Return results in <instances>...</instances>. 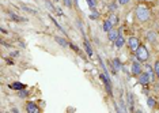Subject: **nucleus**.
<instances>
[{"instance_id":"nucleus-6","label":"nucleus","mask_w":159,"mask_h":113,"mask_svg":"<svg viewBox=\"0 0 159 113\" xmlns=\"http://www.w3.org/2000/svg\"><path fill=\"white\" fill-rule=\"evenodd\" d=\"M26 112L27 113H40V108L36 105V102H27L26 104Z\"/></svg>"},{"instance_id":"nucleus-30","label":"nucleus","mask_w":159,"mask_h":113,"mask_svg":"<svg viewBox=\"0 0 159 113\" xmlns=\"http://www.w3.org/2000/svg\"><path fill=\"white\" fill-rule=\"evenodd\" d=\"M131 0H118V4H121V6H124V4H127V3H129Z\"/></svg>"},{"instance_id":"nucleus-24","label":"nucleus","mask_w":159,"mask_h":113,"mask_svg":"<svg viewBox=\"0 0 159 113\" xmlns=\"http://www.w3.org/2000/svg\"><path fill=\"white\" fill-rule=\"evenodd\" d=\"M46 6L50 8V11H53V13H55V11H57V8H55V6L50 3V0H46Z\"/></svg>"},{"instance_id":"nucleus-26","label":"nucleus","mask_w":159,"mask_h":113,"mask_svg":"<svg viewBox=\"0 0 159 113\" xmlns=\"http://www.w3.org/2000/svg\"><path fill=\"white\" fill-rule=\"evenodd\" d=\"M63 3H64V6L68 7V8L72 7V0H63Z\"/></svg>"},{"instance_id":"nucleus-18","label":"nucleus","mask_w":159,"mask_h":113,"mask_svg":"<svg viewBox=\"0 0 159 113\" xmlns=\"http://www.w3.org/2000/svg\"><path fill=\"white\" fill-rule=\"evenodd\" d=\"M147 40H148L150 42H155V41H156V34L154 32H148L147 33Z\"/></svg>"},{"instance_id":"nucleus-29","label":"nucleus","mask_w":159,"mask_h":113,"mask_svg":"<svg viewBox=\"0 0 159 113\" xmlns=\"http://www.w3.org/2000/svg\"><path fill=\"white\" fill-rule=\"evenodd\" d=\"M69 48L72 50H75V52H79V48L76 46V45H73V44H69Z\"/></svg>"},{"instance_id":"nucleus-3","label":"nucleus","mask_w":159,"mask_h":113,"mask_svg":"<svg viewBox=\"0 0 159 113\" xmlns=\"http://www.w3.org/2000/svg\"><path fill=\"white\" fill-rule=\"evenodd\" d=\"M99 78H101V81L104 82V85H105V89H106V93L109 95H113V89H111V82H110V78L106 74H101L99 75Z\"/></svg>"},{"instance_id":"nucleus-15","label":"nucleus","mask_w":159,"mask_h":113,"mask_svg":"<svg viewBox=\"0 0 159 113\" xmlns=\"http://www.w3.org/2000/svg\"><path fill=\"white\" fill-rule=\"evenodd\" d=\"M113 23H111V22H110L109 19H106V20H105L104 22V32L105 33H109L110 30H111V29H113Z\"/></svg>"},{"instance_id":"nucleus-20","label":"nucleus","mask_w":159,"mask_h":113,"mask_svg":"<svg viewBox=\"0 0 159 113\" xmlns=\"http://www.w3.org/2000/svg\"><path fill=\"white\" fill-rule=\"evenodd\" d=\"M109 20L113 23V25H118V17H117V15H114V14H111V15H110Z\"/></svg>"},{"instance_id":"nucleus-11","label":"nucleus","mask_w":159,"mask_h":113,"mask_svg":"<svg viewBox=\"0 0 159 113\" xmlns=\"http://www.w3.org/2000/svg\"><path fill=\"white\" fill-rule=\"evenodd\" d=\"M55 41L57 42V44L60 45V46H63V48H67V46H69V42H68L65 38L63 37H59V36H56L55 37Z\"/></svg>"},{"instance_id":"nucleus-17","label":"nucleus","mask_w":159,"mask_h":113,"mask_svg":"<svg viewBox=\"0 0 159 113\" xmlns=\"http://www.w3.org/2000/svg\"><path fill=\"white\" fill-rule=\"evenodd\" d=\"M147 105H148V108L154 109V108L156 106V101H155V98H152V97H148V98H147Z\"/></svg>"},{"instance_id":"nucleus-5","label":"nucleus","mask_w":159,"mask_h":113,"mask_svg":"<svg viewBox=\"0 0 159 113\" xmlns=\"http://www.w3.org/2000/svg\"><path fill=\"white\" fill-rule=\"evenodd\" d=\"M139 45H140V42H139V40L136 37H129L128 40V46L129 49L132 50V52H136V49L139 48Z\"/></svg>"},{"instance_id":"nucleus-7","label":"nucleus","mask_w":159,"mask_h":113,"mask_svg":"<svg viewBox=\"0 0 159 113\" xmlns=\"http://www.w3.org/2000/svg\"><path fill=\"white\" fill-rule=\"evenodd\" d=\"M150 82L151 81H150V76H148L147 72H141L140 75H139V83H140V85L146 86V85H148Z\"/></svg>"},{"instance_id":"nucleus-16","label":"nucleus","mask_w":159,"mask_h":113,"mask_svg":"<svg viewBox=\"0 0 159 113\" xmlns=\"http://www.w3.org/2000/svg\"><path fill=\"white\" fill-rule=\"evenodd\" d=\"M8 17H10V19H12V20H15V22H24V20H26L24 18H20V17H18L16 14L11 13V11H8Z\"/></svg>"},{"instance_id":"nucleus-27","label":"nucleus","mask_w":159,"mask_h":113,"mask_svg":"<svg viewBox=\"0 0 159 113\" xmlns=\"http://www.w3.org/2000/svg\"><path fill=\"white\" fill-rule=\"evenodd\" d=\"M154 69H155V74H156V76L159 78V61H156V63H155V65H154Z\"/></svg>"},{"instance_id":"nucleus-2","label":"nucleus","mask_w":159,"mask_h":113,"mask_svg":"<svg viewBox=\"0 0 159 113\" xmlns=\"http://www.w3.org/2000/svg\"><path fill=\"white\" fill-rule=\"evenodd\" d=\"M150 15H151V13H150V10H148L147 7L139 6L136 8V17H137V19H139L140 22L148 20V19H150Z\"/></svg>"},{"instance_id":"nucleus-31","label":"nucleus","mask_w":159,"mask_h":113,"mask_svg":"<svg viewBox=\"0 0 159 113\" xmlns=\"http://www.w3.org/2000/svg\"><path fill=\"white\" fill-rule=\"evenodd\" d=\"M18 55H19L18 52H12V53H11V55H10V56H11V57H16V56H18Z\"/></svg>"},{"instance_id":"nucleus-1","label":"nucleus","mask_w":159,"mask_h":113,"mask_svg":"<svg viewBox=\"0 0 159 113\" xmlns=\"http://www.w3.org/2000/svg\"><path fill=\"white\" fill-rule=\"evenodd\" d=\"M135 56H136V59L139 60V61H141V63H146L147 60H148V57H150V53H148V49H147L144 45H139V48L136 49V52H135Z\"/></svg>"},{"instance_id":"nucleus-14","label":"nucleus","mask_w":159,"mask_h":113,"mask_svg":"<svg viewBox=\"0 0 159 113\" xmlns=\"http://www.w3.org/2000/svg\"><path fill=\"white\" fill-rule=\"evenodd\" d=\"M10 89H12V90H22V89H24V85L23 83H19V82H14V83H11L10 86H8Z\"/></svg>"},{"instance_id":"nucleus-9","label":"nucleus","mask_w":159,"mask_h":113,"mask_svg":"<svg viewBox=\"0 0 159 113\" xmlns=\"http://www.w3.org/2000/svg\"><path fill=\"white\" fill-rule=\"evenodd\" d=\"M121 33L118 32V30H114V29H111L109 33H108V38H109V41H111V42H114L117 40V37L120 36Z\"/></svg>"},{"instance_id":"nucleus-22","label":"nucleus","mask_w":159,"mask_h":113,"mask_svg":"<svg viewBox=\"0 0 159 113\" xmlns=\"http://www.w3.org/2000/svg\"><path fill=\"white\" fill-rule=\"evenodd\" d=\"M87 1V4H88V7L90 8H95V6H97V0H86Z\"/></svg>"},{"instance_id":"nucleus-21","label":"nucleus","mask_w":159,"mask_h":113,"mask_svg":"<svg viewBox=\"0 0 159 113\" xmlns=\"http://www.w3.org/2000/svg\"><path fill=\"white\" fill-rule=\"evenodd\" d=\"M50 19H52V22H53V23H55V26H56V27H57V29H60L61 32H63V33H64V34H65V32H64V29H63V27H61V26L59 25V23H57V20H56V19L53 18V17H52V15H50Z\"/></svg>"},{"instance_id":"nucleus-12","label":"nucleus","mask_w":159,"mask_h":113,"mask_svg":"<svg viewBox=\"0 0 159 113\" xmlns=\"http://www.w3.org/2000/svg\"><path fill=\"white\" fill-rule=\"evenodd\" d=\"M83 45H84V49H86V52H87V56L91 57L94 52H92V48H91V45H90V42H88L87 40H84V41H83Z\"/></svg>"},{"instance_id":"nucleus-32","label":"nucleus","mask_w":159,"mask_h":113,"mask_svg":"<svg viewBox=\"0 0 159 113\" xmlns=\"http://www.w3.org/2000/svg\"><path fill=\"white\" fill-rule=\"evenodd\" d=\"M55 1H59V0H55Z\"/></svg>"},{"instance_id":"nucleus-8","label":"nucleus","mask_w":159,"mask_h":113,"mask_svg":"<svg viewBox=\"0 0 159 113\" xmlns=\"http://www.w3.org/2000/svg\"><path fill=\"white\" fill-rule=\"evenodd\" d=\"M121 68H122L121 61H120L118 59H113V60H111V69H113V72L116 74L117 71H120Z\"/></svg>"},{"instance_id":"nucleus-19","label":"nucleus","mask_w":159,"mask_h":113,"mask_svg":"<svg viewBox=\"0 0 159 113\" xmlns=\"http://www.w3.org/2000/svg\"><path fill=\"white\" fill-rule=\"evenodd\" d=\"M18 95L20 97V98H27V95H29V91H27L26 89H22V90H19Z\"/></svg>"},{"instance_id":"nucleus-28","label":"nucleus","mask_w":159,"mask_h":113,"mask_svg":"<svg viewBox=\"0 0 159 113\" xmlns=\"http://www.w3.org/2000/svg\"><path fill=\"white\" fill-rule=\"evenodd\" d=\"M116 8H117V3H116V1H113V3H110L109 10H111V11H114Z\"/></svg>"},{"instance_id":"nucleus-23","label":"nucleus","mask_w":159,"mask_h":113,"mask_svg":"<svg viewBox=\"0 0 159 113\" xmlns=\"http://www.w3.org/2000/svg\"><path fill=\"white\" fill-rule=\"evenodd\" d=\"M90 18H91V19H98V18H99V13H98V11H95V10L92 8L91 14H90Z\"/></svg>"},{"instance_id":"nucleus-10","label":"nucleus","mask_w":159,"mask_h":113,"mask_svg":"<svg viewBox=\"0 0 159 113\" xmlns=\"http://www.w3.org/2000/svg\"><path fill=\"white\" fill-rule=\"evenodd\" d=\"M147 68V74H148V76H150V81H151V83H152L154 81H155V76H156V74H155V69H154V67H151V65H146Z\"/></svg>"},{"instance_id":"nucleus-13","label":"nucleus","mask_w":159,"mask_h":113,"mask_svg":"<svg viewBox=\"0 0 159 113\" xmlns=\"http://www.w3.org/2000/svg\"><path fill=\"white\" fill-rule=\"evenodd\" d=\"M124 44H125V40H124V37L120 34V36L117 37V40L114 41V45H116V48H118V49H120V48H122V46H124Z\"/></svg>"},{"instance_id":"nucleus-33","label":"nucleus","mask_w":159,"mask_h":113,"mask_svg":"<svg viewBox=\"0 0 159 113\" xmlns=\"http://www.w3.org/2000/svg\"><path fill=\"white\" fill-rule=\"evenodd\" d=\"M158 15H159V14H158Z\"/></svg>"},{"instance_id":"nucleus-25","label":"nucleus","mask_w":159,"mask_h":113,"mask_svg":"<svg viewBox=\"0 0 159 113\" xmlns=\"http://www.w3.org/2000/svg\"><path fill=\"white\" fill-rule=\"evenodd\" d=\"M22 8H23L24 11H27V13H31V14H36V10H33V8H30V7H26V6H20Z\"/></svg>"},{"instance_id":"nucleus-4","label":"nucleus","mask_w":159,"mask_h":113,"mask_svg":"<svg viewBox=\"0 0 159 113\" xmlns=\"http://www.w3.org/2000/svg\"><path fill=\"white\" fill-rule=\"evenodd\" d=\"M131 72H132V75L135 76H139L143 72V65H141V61L139 60H136L132 63V67H131Z\"/></svg>"}]
</instances>
